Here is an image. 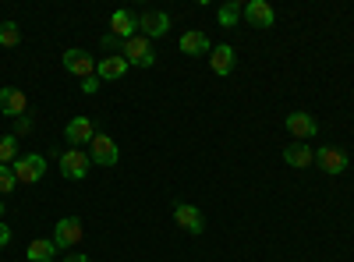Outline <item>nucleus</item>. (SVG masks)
Here are the masks:
<instances>
[{
	"label": "nucleus",
	"instance_id": "f257e3e1",
	"mask_svg": "<svg viewBox=\"0 0 354 262\" xmlns=\"http://www.w3.org/2000/svg\"><path fill=\"white\" fill-rule=\"evenodd\" d=\"M121 57L128 61V68H153L156 64V50L145 36H131L124 46H121Z\"/></svg>",
	"mask_w": 354,
	"mask_h": 262
},
{
	"label": "nucleus",
	"instance_id": "f03ea898",
	"mask_svg": "<svg viewBox=\"0 0 354 262\" xmlns=\"http://www.w3.org/2000/svg\"><path fill=\"white\" fill-rule=\"evenodd\" d=\"M11 170H15L18 185H36V181H43V174H46V156H39V153H21Z\"/></svg>",
	"mask_w": 354,
	"mask_h": 262
},
{
	"label": "nucleus",
	"instance_id": "7ed1b4c3",
	"mask_svg": "<svg viewBox=\"0 0 354 262\" xmlns=\"http://www.w3.org/2000/svg\"><path fill=\"white\" fill-rule=\"evenodd\" d=\"M82 234H85V227H82V220L78 216H61L57 220V227H53V245H57V252H64V248H75L78 241H82Z\"/></svg>",
	"mask_w": 354,
	"mask_h": 262
},
{
	"label": "nucleus",
	"instance_id": "20e7f679",
	"mask_svg": "<svg viewBox=\"0 0 354 262\" xmlns=\"http://www.w3.org/2000/svg\"><path fill=\"white\" fill-rule=\"evenodd\" d=\"M88 156H93V163H100V167H117L121 163V149H117V142L110 138V135H103V131H96V138L88 142Z\"/></svg>",
	"mask_w": 354,
	"mask_h": 262
},
{
	"label": "nucleus",
	"instance_id": "39448f33",
	"mask_svg": "<svg viewBox=\"0 0 354 262\" xmlns=\"http://www.w3.org/2000/svg\"><path fill=\"white\" fill-rule=\"evenodd\" d=\"M88 170H93V156H88L85 149H68V153H61V174H64L68 181H82Z\"/></svg>",
	"mask_w": 354,
	"mask_h": 262
},
{
	"label": "nucleus",
	"instance_id": "423d86ee",
	"mask_svg": "<svg viewBox=\"0 0 354 262\" xmlns=\"http://www.w3.org/2000/svg\"><path fill=\"white\" fill-rule=\"evenodd\" d=\"M283 128H287L294 138H301V142H312V138L319 135L315 118H312V113H305V110H294V113H287V118H283Z\"/></svg>",
	"mask_w": 354,
	"mask_h": 262
},
{
	"label": "nucleus",
	"instance_id": "0eeeda50",
	"mask_svg": "<svg viewBox=\"0 0 354 262\" xmlns=\"http://www.w3.org/2000/svg\"><path fill=\"white\" fill-rule=\"evenodd\" d=\"M167 32H170V15H163V11H142L138 15V36L160 39Z\"/></svg>",
	"mask_w": 354,
	"mask_h": 262
},
{
	"label": "nucleus",
	"instance_id": "6e6552de",
	"mask_svg": "<svg viewBox=\"0 0 354 262\" xmlns=\"http://www.w3.org/2000/svg\"><path fill=\"white\" fill-rule=\"evenodd\" d=\"M0 113H4V118H25L28 113V96L21 93V89H15V85H4V89H0Z\"/></svg>",
	"mask_w": 354,
	"mask_h": 262
},
{
	"label": "nucleus",
	"instance_id": "1a4fd4ad",
	"mask_svg": "<svg viewBox=\"0 0 354 262\" xmlns=\"http://www.w3.org/2000/svg\"><path fill=\"white\" fill-rule=\"evenodd\" d=\"M64 71L75 75V78H93L96 75V61H93V53H85V50H64Z\"/></svg>",
	"mask_w": 354,
	"mask_h": 262
},
{
	"label": "nucleus",
	"instance_id": "9d476101",
	"mask_svg": "<svg viewBox=\"0 0 354 262\" xmlns=\"http://www.w3.org/2000/svg\"><path fill=\"white\" fill-rule=\"evenodd\" d=\"M174 220H177V227H185L188 234H202V230H205V216H202L198 206H192V202H177V206H174Z\"/></svg>",
	"mask_w": 354,
	"mask_h": 262
},
{
	"label": "nucleus",
	"instance_id": "9b49d317",
	"mask_svg": "<svg viewBox=\"0 0 354 262\" xmlns=\"http://www.w3.org/2000/svg\"><path fill=\"white\" fill-rule=\"evenodd\" d=\"M315 163H319V170H326L330 178H337V174H344V170H347V153H344V149H337V145H319Z\"/></svg>",
	"mask_w": 354,
	"mask_h": 262
},
{
	"label": "nucleus",
	"instance_id": "f8f14e48",
	"mask_svg": "<svg viewBox=\"0 0 354 262\" xmlns=\"http://www.w3.org/2000/svg\"><path fill=\"white\" fill-rule=\"evenodd\" d=\"M135 28H138V15H131V11H124V8L110 15V36H113V39H124V43H128L131 36H138Z\"/></svg>",
	"mask_w": 354,
	"mask_h": 262
},
{
	"label": "nucleus",
	"instance_id": "ddd939ff",
	"mask_svg": "<svg viewBox=\"0 0 354 262\" xmlns=\"http://www.w3.org/2000/svg\"><path fill=\"white\" fill-rule=\"evenodd\" d=\"M64 138L71 142V149H82V145H88V142L96 138V128H93V121H88V118H71Z\"/></svg>",
	"mask_w": 354,
	"mask_h": 262
},
{
	"label": "nucleus",
	"instance_id": "4468645a",
	"mask_svg": "<svg viewBox=\"0 0 354 262\" xmlns=\"http://www.w3.org/2000/svg\"><path fill=\"white\" fill-rule=\"evenodd\" d=\"M96 75H100V82H117V78L128 75V61H124L121 53L100 57V61H96Z\"/></svg>",
	"mask_w": 354,
	"mask_h": 262
},
{
	"label": "nucleus",
	"instance_id": "2eb2a0df",
	"mask_svg": "<svg viewBox=\"0 0 354 262\" xmlns=\"http://www.w3.org/2000/svg\"><path fill=\"white\" fill-rule=\"evenodd\" d=\"M234 64H238V57H234V46L220 43V46H213V50H209V68H213V75L227 78V75L234 71Z\"/></svg>",
	"mask_w": 354,
	"mask_h": 262
},
{
	"label": "nucleus",
	"instance_id": "dca6fc26",
	"mask_svg": "<svg viewBox=\"0 0 354 262\" xmlns=\"http://www.w3.org/2000/svg\"><path fill=\"white\" fill-rule=\"evenodd\" d=\"M241 11H245V18H248L255 28H270V25L277 21V11H273L270 4H266V0H248V4H245Z\"/></svg>",
	"mask_w": 354,
	"mask_h": 262
},
{
	"label": "nucleus",
	"instance_id": "f3484780",
	"mask_svg": "<svg viewBox=\"0 0 354 262\" xmlns=\"http://www.w3.org/2000/svg\"><path fill=\"white\" fill-rule=\"evenodd\" d=\"M283 160H287L290 167L305 170V167H312V163H315V149H312L308 142H290L287 149H283Z\"/></svg>",
	"mask_w": 354,
	"mask_h": 262
},
{
	"label": "nucleus",
	"instance_id": "a211bd4d",
	"mask_svg": "<svg viewBox=\"0 0 354 262\" xmlns=\"http://www.w3.org/2000/svg\"><path fill=\"white\" fill-rule=\"evenodd\" d=\"M209 50H213V43H209V36H205L202 28H192V32L181 36V53H188V57H205Z\"/></svg>",
	"mask_w": 354,
	"mask_h": 262
},
{
	"label": "nucleus",
	"instance_id": "6ab92c4d",
	"mask_svg": "<svg viewBox=\"0 0 354 262\" xmlns=\"http://www.w3.org/2000/svg\"><path fill=\"white\" fill-rule=\"evenodd\" d=\"M53 255H57V245L53 241H43V238L25 248V259L28 262H53Z\"/></svg>",
	"mask_w": 354,
	"mask_h": 262
},
{
	"label": "nucleus",
	"instance_id": "aec40b11",
	"mask_svg": "<svg viewBox=\"0 0 354 262\" xmlns=\"http://www.w3.org/2000/svg\"><path fill=\"white\" fill-rule=\"evenodd\" d=\"M18 156H21L18 138H15V135H4V138H0V163H4V167H15Z\"/></svg>",
	"mask_w": 354,
	"mask_h": 262
},
{
	"label": "nucleus",
	"instance_id": "412c9836",
	"mask_svg": "<svg viewBox=\"0 0 354 262\" xmlns=\"http://www.w3.org/2000/svg\"><path fill=\"white\" fill-rule=\"evenodd\" d=\"M216 18H220V25H223V28H234V25H238V21L245 18V11H241L238 4H220Z\"/></svg>",
	"mask_w": 354,
	"mask_h": 262
},
{
	"label": "nucleus",
	"instance_id": "4be33fe9",
	"mask_svg": "<svg viewBox=\"0 0 354 262\" xmlns=\"http://www.w3.org/2000/svg\"><path fill=\"white\" fill-rule=\"evenodd\" d=\"M21 43V28L15 21H4L0 25V46H18Z\"/></svg>",
	"mask_w": 354,
	"mask_h": 262
},
{
	"label": "nucleus",
	"instance_id": "5701e85b",
	"mask_svg": "<svg viewBox=\"0 0 354 262\" xmlns=\"http://www.w3.org/2000/svg\"><path fill=\"white\" fill-rule=\"evenodd\" d=\"M18 188V178H15V170L0 163V195H11Z\"/></svg>",
	"mask_w": 354,
	"mask_h": 262
},
{
	"label": "nucleus",
	"instance_id": "b1692460",
	"mask_svg": "<svg viewBox=\"0 0 354 262\" xmlns=\"http://www.w3.org/2000/svg\"><path fill=\"white\" fill-rule=\"evenodd\" d=\"M82 93H85V96H93V93H100V75H93V78H85V82H82Z\"/></svg>",
	"mask_w": 354,
	"mask_h": 262
},
{
	"label": "nucleus",
	"instance_id": "393cba45",
	"mask_svg": "<svg viewBox=\"0 0 354 262\" xmlns=\"http://www.w3.org/2000/svg\"><path fill=\"white\" fill-rule=\"evenodd\" d=\"M4 245H11V227L0 220V248H4Z\"/></svg>",
	"mask_w": 354,
	"mask_h": 262
},
{
	"label": "nucleus",
	"instance_id": "a878e982",
	"mask_svg": "<svg viewBox=\"0 0 354 262\" xmlns=\"http://www.w3.org/2000/svg\"><path fill=\"white\" fill-rule=\"evenodd\" d=\"M64 262H88V255H68Z\"/></svg>",
	"mask_w": 354,
	"mask_h": 262
},
{
	"label": "nucleus",
	"instance_id": "bb28decb",
	"mask_svg": "<svg viewBox=\"0 0 354 262\" xmlns=\"http://www.w3.org/2000/svg\"><path fill=\"white\" fill-rule=\"evenodd\" d=\"M0 216H4V198H0Z\"/></svg>",
	"mask_w": 354,
	"mask_h": 262
}]
</instances>
